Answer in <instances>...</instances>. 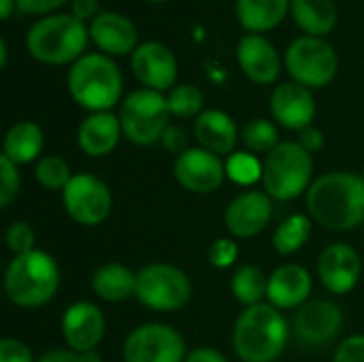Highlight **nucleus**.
<instances>
[{"label":"nucleus","instance_id":"nucleus-1","mask_svg":"<svg viewBox=\"0 0 364 362\" xmlns=\"http://www.w3.org/2000/svg\"><path fill=\"white\" fill-rule=\"evenodd\" d=\"M309 215L328 230H352L364 224V179L356 173L333 171L307 190Z\"/></svg>","mask_w":364,"mask_h":362},{"label":"nucleus","instance_id":"nucleus-2","mask_svg":"<svg viewBox=\"0 0 364 362\" xmlns=\"http://www.w3.org/2000/svg\"><path fill=\"white\" fill-rule=\"evenodd\" d=\"M288 344V322L273 305H252L235 322L232 346L243 362H275Z\"/></svg>","mask_w":364,"mask_h":362},{"label":"nucleus","instance_id":"nucleus-3","mask_svg":"<svg viewBox=\"0 0 364 362\" xmlns=\"http://www.w3.org/2000/svg\"><path fill=\"white\" fill-rule=\"evenodd\" d=\"M90 28L73 13H51L41 17L26 34V47L41 64L62 66L85 55Z\"/></svg>","mask_w":364,"mask_h":362},{"label":"nucleus","instance_id":"nucleus-4","mask_svg":"<svg viewBox=\"0 0 364 362\" xmlns=\"http://www.w3.org/2000/svg\"><path fill=\"white\" fill-rule=\"evenodd\" d=\"M60 288V269L53 256L43 250L15 256L4 273L9 301L23 309L47 305Z\"/></svg>","mask_w":364,"mask_h":362},{"label":"nucleus","instance_id":"nucleus-5","mask_svg":"<svg viewBox=\"0 0 364 362\" xmlns=\"http://www.w3.org/2000/svg\"><path fill=\"white\" fill-rule=\"evenodd\" d=\"M122 90V70L107 53H85L68 70L73 100L92 113L111 111L119 102Z\"/></svg>","mask_w":364,"mask_h":362},{"label":"nucleus","instance_id":"nucleus-6","mask_svg":"<svg viewBox=\"0 0 364 362\" xmlns=\"http://www.w3.org/2000/svg\"><path fill=\"white\" fill-rule=\"evenodd\" d=\"M311 175V154L299 141L279 143L262 162V183L267 194L275 201H292L301 196L314 183Z\"/></svg>","mask_w":364,"mask_h":362},{"label":"nucleus","instance_id":"nucleus-7","mask_svg":"<svg viewBox=\"0 0 364 362\" xmlns=\"http://www.w3.org/2000/svg\"><path fill=\"white\" fill-rule=\"evenodd\" d=\"M168 102L162 92L156 90H136L122 100L119 107V124L122 134L134 145H154L162 139L168 128Z\"/></svg>","mask_w":364,"mask_h":362},{"label":"nucleus","instance_id":"nucleus-8","mask_svg":"<svg viewBox=\"0 0 364 362\" xmlns=\"http://www.w3.org/2000/svg\"><path fill=\"white\" fill-rule=\"evenodd\" d=\"M192 297V284L188 275L166 262H154L136 273L134 299L154 312L168 314L179 312Z\"/></svg>","mask_w":364,"mask_h":362},{"label":"nucleus","instance_id":"nucleus-9","mask_svg":"<svg viewBox=\"0 0 364 362\" xmlns=\"http://www.w3.org/2000/svg\"><path fill=\"white\" fill-rule=\"evenodd\" d=\"M286 68L290 77L305 87L328 85L339 68L337 51L322 36H299L286 49Z\"/></svg>","mask_w":364,"mask_h":362},{"label":"nucleus","instance_id":"nucleus-10","mask_svg":"<svg viewBox=\"0 0 364 362\" xmlns=\"http://www.w3.org/2000/svg\"><path fill=\"white\" fill-rule=\"evenodd\" d=\"M62 203L68 218L81 226L102 224L113 207L109 186L90 173L73 175L68 186L62 190Z\"/></svg>","mask_w":364,"mask_h":362},{"label":"nucleus","instance_id":"nucleus-11","mask_svg":"<svg viewBox=\"0 0 364 362\" xmlns=\"http://www.w3.org/2000/svg\"><path fill=\"white\" fill-rule=\"evenodd\" d=\"M186 341L168 324H143L124 341V362H186Z\"/></svg>","mask_w":364,"mask_h":362},{"label":"nucleus","instance_id":"nucleus-12","mask_svg":"<svg viewBox=\"0 0 364 362\" xmlns=\"http://www.w3.org/2000/svg\"><path fill=\"white\" fill-rule=\"evenodd\" d=\"M173 173L179 186L194 194H211L228 177L226 162H222L220 156L203 147H190L183 154H179L175 158Z\"/></svg>","mask_w":364,"mask_h":362},{"label":"nucleus","instance_id":"nucleus-13","mask_svg":"<svg viewBox=\"0 0 364 362\" xmlns=\"http://www.w3.org/2000/svg\"><path fill=\"white\" fill-rule=\"evenodd\" d=\"M292 329L301 344L322 348L339 337L343 329V314L331 301H307L296 309Z\"/></svg>","mask_w":364,"mask_h":362},{"label":"nucleus","instance_id":"nucleus-14","mask_svg":"<svg viewBox=\"0 0 364 362\" xmlns=\"http://www.w3.org/2000/svg\"><path fill=\"white\" fill-rule=\"evenodd\" d=\"M134 77L147 87L156 92L173 90L175 79L179 73L175 53L160 41H147L141 43L130 60Z\"/></svg>","mask_w":364,"mask_h":362},{"label":"nucleus","instance_id":"nucleus-15","mask_svg":"<svg viewBox=\"0 0 364 362\" xmlns=\"http://www.w3.org/2000/svg\"><path fill=\"white\" fill-rule=\"evenodd\" d=\"M271 215H273L271 196L258 190H247L230 201L224 213V224L232 237L252 239L267 228Z\"/></svg>","mask_w":364,"mask_h":362},{"label":"nucleus","instance_id":"nucleus-16","mask_svg":"<svg viewBox=\"0 0 364 362\" xmlns=\"http://www.w3.org/2000/svg\"><path fill=\"white\" fill-rule=\"evenodd\" d=\"M62 335L68 348L77 354L96 352L105 337V316L87 301L73 303L62 316Z\"/></svg>","mask_w":364,"mask_h":362},{"label":"nucleus","instance_id":"nucleus-17","mask_svg":"<svg viewBox=\"0 0 364 362\" xmlns=\"http://www.w3.org/2000/svg\"><path fill=\"white\" fill-rule=\"evenodd\" d=\"M363 262L354 247L346 243L328 245L318 260V275L322 286L333 294H348L360 280Z\"/></svg>","mask_w":364,"mask_h":362},{"label":"nucleus","instance_id":"nucleus-18","mask_svg":"<svg viewBox=\"0 0 364 362\" xmlns=\"http://www.w3.org/2000/svg\"><path fill=\"white\" fill-rule=\"evenodd\" d=\"M271 113L277 124L290 130H305L316 117V98L309 87L288 81L273 90L271 94Z\"/></svg>","mask_w":364,"mask_h":362},{"label":"nucleus","instance_id":"nucleus-19","mask_svg":"<svg viewBox=\"0 0 364 362\" xmlns=\"http://www.w3.org/2000/svg\"><path fill=\"white\" fill-rule=\"evenodd\" d=\"M237 60L245 77L258 85H269L279 77L282 60L277 49L262 34H245L237 45Z\"/></svg>","mask_w":364,"mask_h":362},{"label":"nucleus","instance_id":"nucleus-20","mask_svg":"<svg viewBox=\"0 0 364 362\" xmlns=\"http://www.w3.org/2000/svg\"><path fill=\"white\" fill-rule=\"evenodd\" d=\"M90 36L107 55L134 53L139 47L136 26L130 17L115 11H100L90 23Z\"/></svg>","mask_w":364,"mask_h":362},{"label":"nucleus","instance_id":"nucleus-21","mask_svg":"<svg viewBox=\"0 0 364 362\" xmlns=\"http://www.w3.org/2000/svg\"><path fill=\"white\" fill-rule=\"evenodd\" d=\"M311 294V275L301 265H282L269 277L267 299L277 309H299Z\"/></svg>","mask_w":364,"mask_h":362},{"label":"nucleus","instance_id":"nucleus-22","mask_svg":"<svg viewBox=\"0 0 364 362\" xmlns=\"http://www.w3.org/2000/svg\"><path fill=\"white\" fill-rule=\"evenodd\" d=\"M119 134H122L119 115L111 111H100V113H90L79 124L77 143L83 154L92 158H102L115 149Z\"/></svg>","mask_w":364,"mask_h":362},{"label":"nucleus","instance_id":"nucleus-23","mask_svg":"<svg viewBox=\"0 0 364 362\" xmlns=\"http://www.w3.org/2000/svg\"><path fill=\"white\" fill-rule=\"evenodd\" d=\"M194 137L198 141V147L215 156H226L232 154L239 130L228 113L220 109H205L194 122Z\"/></svg>","mask_w":364,"mask_h":362},{"label":"nucleus","instance_id":"nucleus-24","mask_svg":"<svg viewBox=\"0 0 364 362\" xmlns=\"http://www.w3.org/2000/svg\"><path fill=\"white\" fill-rule=\"evenodd\" d=\"M292 0H237L239 23L250 34H262L284 21Z\"/></svg>","mask_w":364,"mask_h":362},{"label":"nucleus","instance_id":"nucleus-25","mask_svg":"<svg viewBox=\"0 0 364 362\" xmlns=\"http://www.w3.org/2000/svg\"><path fill=\"white\" fill-rule=\"evenodd\" d=\"M92 290L98 299L107 303H122L134 297L136 290V273L119 262L102 265L92 275Z\"/></svg>","mask_w":364,"mask_h":362},{"label":"nucleus","instance_id":"nucleus-26","mask_svg":"<svg viewBox=\"0 0 364 362\" xmlns=\"http://www.w3.org/2000/svg\"><path fill=\"white\" fill-rule=\"evenodd\" d=\"M43 130L34 122H17L4 134L2 156L13 164H30L43 149Z\"/></svg>","mask_w":364,"mask_h":362},{"label":"nucleus","instance_id":"nucleus-27","mask_svg":"<svg viewBox=\"0 0 364 362\" xmlns=\"http://www.w3.org/2000/svg\"><path fill=\"white\" fill-rule=\"evenodd\" d=\"M290 11L299 28L309 36H326L337 23V6L333 0H292Z\"/></svg>","mask_w":364,"mask_h":362},{"label":"nucleus","instance_id":"nucleus-28","mask_svg":"<svg viewBox=\"0 0 364 362\" xmlns=\"http://www.w3.org/2000/svg\"><path fill=\"white\" fill-rule=\"evenodd\" d=\"M230 290L232 297L243 303L245 307L258 305L269 290V280L264 277V273L254 267V265H243L235 271L232 282H230Z\"/></svg>","mask_w":364,"mask_h":362},{"label":"nucleus","instance_id":"nucleus-29","mask_svg":"<svg viewBox=\"0 0 364 362\" xmlns=\"http://www.w3.org/2000/svg\"><path fill=\"white\" fill-rule=\"evenodd\" d=\"M311 235V222L307 215H290L288 220H284L275 235H273V247L277 250V254L282 256H290L296 254L309 239Z\"/></svg>","mask_w":364,"mask_h":362},{"label":"nucleus","instance_id":"nucleus-30","mask_svg":"<svg viewBox=\"0 0 364 362\" xmlns=\"http://www.w3.org/2000/svg\"><path fill=\"white\" fill-rule=\"evenodd\" d=\"M241 141L250 151L271 154L279 145V132L269 119H252L241 130Z\"/></svg>","mask_w":364,"mask_h":362},{"label":"nucleus","instance_id":"nucleus-31","mask_svg":"<svg viewBox=\"0 0 364 362\" xmlns=\"http://www.w3.org/2000/svg\"><path fill=\"white\" fill-rule=\"evenodd\" d=\"M166 102H168L171 115H175V117H194V115L203 113L205 96L196 85L181 83V85H175L168 92Z\"/></svg>","mask_w":364,"mask_h":362},{"label":"nucleus","instance_id":"nucleus-32","mask_svg":"<svg viewBox=\"0 0 364 362\" xmlns=\"http://www.w3.org/2000/svg\"><path fill=\"white\" fill-rule=\"evenodd\" d=\"M34 177L45 190H64L73 179L70 166L60 156H43L34 166Z\"/></svg>","mask_w":364,"mask_h":362},{"label":"nucleus","instance_id":"nucleus-33","mask_svg":"<svg viewBox=\"0 0 364 362\" xmlns=\"http://www.w3.org/2000/svg\"><path fill=\"white\" fill-rule=\"evenodd\" d=\"M226 175L239 186H252L262 179V164L250 151H232L226 160Z\"/></svg>","mask_w":364,"mask_h":362},{"label":"nucleus","instance_id":"nucleus-34","mask_svg":"<svg viewBox=\"0 0 364 362\" xmlns=\"http://www.w3.org/2000/svg\"><path fill=\"white\" fill-rule=\"evenodd\" d=\"M6 247L13 252V256H21V254H28L34 247V241H36V233L34 228L28 224V222H13L6 230Z\"/></svg>","mask_w":364,"mask_h":362},{"label":"nucleus","instance_id":"nucleus-35","mask_svg":"<svg viewBox=\"0 0 364 362\" xmlns=\"http://www.w3.org/2000/svg\"><path fill=\"white\" fill-rule=\"evenodd\" d=\"M19 192V173L6 156H0V205L9 207Z\"/></svg>","mask_w":364,"mask_h":362},{"label":"nucleus","instance_id":"nucleus-36","mask_svg":"<svg viewBox=\"0 0 364 362\" xmlns=\"http://www.w3.org/2000/svg\"><path fill=\"white\" fill-rule=\"evenodd\" d=\"M209 262L218 269H228L230 265H235L237 256H239V245L230 239H215L209 245Z\"/></svg>","mask_w":364,"mask_h":362},{"label":"nucleus","instance_id":"nucleus-37","mask_svg":"<svg viewBox=\"0 0 364 362\" xmlns=\"http://www.w3.org/2000/svg\"><path fill=\"white\" fill-rule=\"evenodd\" d=\"M333 362H364V335L343 339L335 352Z\"/></svg>","mask_w":364,"mask_h":362},{"label":"nucleus","instance_id":"nucleus-38","mask_svg":"<svg viewBox=\"0 0 364 362\" xmlns=\"http://www.w3.org/2000/svg\"><path fill=\"white\" fill-rule=\"evenodd\" d=\"M0 362H34V358L26 344L13 337H4L0 341Z\"/></svg>","mask_w":364,"mask_h":362},{"label":"nucleus","instance_id":"nucleus-39","mask_svg":"<svg viewBox=\"0 0 364 362\" xmlns=\"http://www.w3.org/2000/svg\"><path fill=\"white\" fill-rule=\"evenodd\" d=\"M66 0H17V9L26 15H51V11L60 9Z\"/></svg>","mask_w":364,"mask_h":362},{"label":"nucleus","instance_id":"nucleus-40","mask_svg":"<svg viewBox=\"0 0 364 362\" xmlns=\"http://www.w3.org/2000/svg\"><path fill=\"white\" fill-rule=\"evenodd\" d=\"M162 145L171 151V154H183L186 149H190L188 147V137L183 134V130L181 128H177V126H168L166 130H164V134H162Z\"/></svg>","mask_w":364,"mask_h":362},{"label":"nucleus","instance_id":"nucleus-41","mask_svg":"<svg viewBox=\"0 0 364 362\" xmlns=\"http://www.w3.org/2000/svg\"><path fill=\"white\" fill-rule=\"evenodd\" d=\"M299 143H301L309 154H314V151H320V149L324 147V134H322L316 126H309V128L301 130Z\"/></svg>","mask_w":364,"mask_h":362},{"label":"nucleus","instance_id":"nucleus-42","mask_svg":"<svg viewBox=\"0 0 364 362\" xmlns=\"http://www.w3.org/2000/svg\"><path fill=\"white\" fill-rule=\"evenodd\" d=\"M70 11L81 21L94 19L100 13L98 11V0H70Z\"/></svg>","mask_w":364,"mask_h":362},{"label":"nucleus","instance_id":"nucleus-43","mask_svg":"<svg viewBox=\"0 0 364 362\" xmlns=\"http://www.w3.org/2000/svg\"><path fill=\"white\" fill-rule=\"evenodd\" d=\"M186 362H228L226 356L213 348H196L192 352H188Z\"/></svg>","mask_w":364,"mask_h":362},{"label":"nucleus","instance_id":"nucleus-44","mask_svg":"<svg viewBox=\"0 0 364 362\" xmlns=\"http://www.w3.org/2000/svg\"><path fill=\"white\" fill-rule=\"evenodd\" d=\"M36 362H85V358L73 350H53V352H47L45 356H41Z\"/></svg>","mask_w":364,"mask_h":362},{"label":"nucleus","instance_id":"nucleus-45","mask_svg":"<svg viewBox=\"0 0 364 362\" xmlns=\"http://www.w3.org/2000/svg\"><path fill=\"white\" fill-rule=\"evenodd\" d=\"M15 9H17V0H0V17L2 19H9Z\"/></svg>","mask_w":364,"mask_h":362},{"label":"nucleus","instance_id":"nucleus-46","mask_svg":"<svg viewBox=\"0 0 364 362\" xmlns=\"http://www.w3.org/2000/svg\"><path fill=\"white\" fill-rule=\"evenodd\" d=\"M6 62H9V51H6V43H4V41H0V66L4 68V66H6Z\"/></svg>","mask_w":364,"mask_h":362},{"label":"nucleus","instance_id":"nucleus-47","mask_svg":"<svg viewBox=\"0 0 364 362\" xmlns=\"http://www.w3.org/2000/svg\"><path fill=\"white\" fill-rule=\"evenodd\" d=\"M149 2H164V0H149Z\"/></svg>","mask_w":364,"mask_h":362},{"label":"nucleus","instance_id":"nucleus-48","mask_svg":"<svg viewBox=\"0 0 364 362\" xmlns=\"http://www.w3.org/2000/svg\"><path fill=\"white\" fill-rule=\"evenodd\" d=\"M363 179H364V171H363Z\"/></svg>","mask_w":364,"mask_h":362}]
</instances>
